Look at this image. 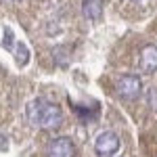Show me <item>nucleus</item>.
<instances>
[{
  "label": "nucleus",
  "mask_w": 157,
  "mask_h": 157,
  "mask_svg": "<svg viewBox=\"0 0 157 157\" xmlns=\"http://www.w3.org/2000/svg\"><path fill=\"white\" fill-rule=\"evenodd\" d=\"M25 115L32 126H40L44 130H55L59 128L61 121H63V111L59 105L48 103L44 98H34L27 103L25 107Z\"/></svg>",
  "instance_id": "nucleus-1"
},
{
  "label": "nucleus",
  "mask_w": 157,
  "mask_h": 157,
  "mask_svg": "<svg viewBox=\"0 0 157 157\" xmlns=\"http://www.w3.org/2000/svg\"><path fill=\"white\" fill-rule=\"evenodd\" d=\"M120 147H121L120 136L115 132H111V130L101 132L97 138H94V151H97L98 157H113L120 151Z\"/></svg>",
  "instance_id": "nucleus-2"
},
{
  "label": "nucleus",
  "mask_w": 157,
  "mask_h": 157,
  "mask_svg": "<svg viewBox=\"0 0 157 157\" xmlns=\"http://www.w3.org/2000/svg\"><path fill=\"white\" fill-rule=\"evenodd\" d=\"M117 94L121 98H126V101H134V98H138L140 94V90H143V82H140V78L138 75H134V73H126V75H121L120 80H117Z\"/></svg>",
  "instance_id": "nucleus-3"
},
{
  "label": "nucleus",
  "mask_w": 157,
  "mask_h": 157,
  "mask_svg": "<svg viewBox=\"0 0 157 157\" xmlns=\"http://www.w3.org/2000/svg\"><path fill=\"white\" fill-rule=\"evenodd\" d=\"M73 155H75V145L69 136H59L48 147V157H73Z\"/></svg>",
  "instance_id": "nucleus-4"
},
{
  "label": "nucleus",
  "mask_w": 157,
  "mask_h": 157,
  "mask_svg": "<svg viewBox=\"0 0 157 157\" xmlns=\"http://www.w3.org/2000/svg\"><path fill=\"white\" fill-rule=\"evenodd\" d=\"M140 71L145 73H153L157 71V46L155 44H149L140 50Z\"/></svg>",
  "instance_id": "nucleus-5"
},
{
  "label": "nucleus",
  "mask_w": 157,
  "mask_h": 157,
  "mask_svg": "<svg viewBox=\"0 0 157 157\" xmlns=\"http://www.w3.org/2000/svg\"><path fill=\"white\" fill-rule=\"evenodd\" d=\"M82 11H84L86 19L98 21L103 17V0H82Z\"/></svg>",
  "instance_id": "nucleus-6"
},
{
  "label": "nucleus",
  "mask_w": 157,
  "mask_h": 157,
  "mask_svg": "<svg viewBox=\"0 0 157 157\" xmlns=\"http://www.w3.org/2000/svg\"><path fill=\"white\" fill-rule=\"evenodd\" d=\"M149 103H151V107L157 109V88H153V90L149 92Z\"/></svg>",
  "instance_id": "nucleus-7"
},
{
  "label": "nucleus",
  "mask_w": 157,
  "mask_h": 157,
  "mask_svg": "<svg viewBox=\"0 0 157 157\" xmlns=\"http://www.w3.org/2000/svg\"><path fill=\"white\" fill-rule=\"evenodd\" d=\"M132 2H138V0H132Z\"/></svg>",
  "instance_id": "nucleus-8"
}]
</instances>
